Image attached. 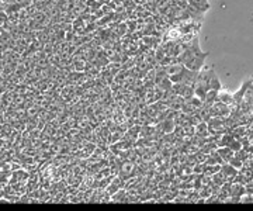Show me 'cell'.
<instances>
[{
	"label": "cell",
	"instance_id": "6da1fadb",
	"mask_svg": "<svg viewBox=\"0 0 253 211\" xmlns=\"http://www.w3.org/2000/svg\"><path fill=\"white\" fill-rule=\"evenodd\" d=\"M189 3L191 7H194V9L199 10V11H206L210 7L207 0H189Z\"/></svg>",
	"mask_w": 253,
	"mask_h": 211
}]
</instances>
